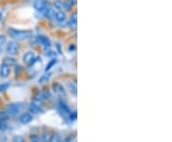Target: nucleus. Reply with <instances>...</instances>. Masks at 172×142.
I'll use <instances>...</instances> for the list:
<instances>
[{"mask_svg": "<svg viewBox=\"0 0 172 142\" xmlns=\"http://www.w3.org/2000/svg\"><path fill=\"white\" fill-rule=\"evenodd\" d=\"M9 34L13 38L17 39V40L25 39V38H28L30 36L33 35V33L31 31H20V30L13 29V28L9 29Z\"/></svg>", "mask_w": 172, "mask_h": 142, "instance_id": "f257e3e1", "label": "nucleus"}, {"mask_svg": "<svg viewBox=\"0 0 172 142\" xmlns=\"http://www.w3.org/2000/svg\"><path fill=\"white\" fill-rule=\"evenodd\" d=\"M23 108V103L21 102H18V103H12V104H9L6 106V112L9 117H14V115L17 114L21 109Z\"/></svg>", "mask_w": 172, "mask_h": 142, "instance_id": "f03ea898", "label": "nucleus"}, {"mask_svg": "<svg viewBox=\"0 0 172 142\" xmlns=\"http://www.w3.org/2000/svg\"><path fill=\"white\" fill-rule=\"evenodd\" d=\"M50 4L48 1H46V0H35L34 1V8L38 10L39 13H44L46 12V10L50 8Z\"/></svg>", "mask_w": 172, "mask_h": 142, "instance_id": "7ed1b4c3", "label": "nucleus"}, {"mask_svg": "<svg viewBox=\"0 0 172 142\" xmlns=\"http://www.w3.org/2000/svg\"><path fill=\"white\" fill-rule=\"evenodd\" d=\"M38 57L35 55L34 52H27L23 55V61L29 66H32L33 64H35V61H38Z\"/></svg>", "mask_w": 172, "mask_h": 142, "instance_id": "20e7f679", "label": "nucleus"}, {"mask_svg": "<svg viewBox=\"0 0 172 142\" xmlns=\"http://www.w3.org/2000/svg\"><path fill=\"white\" fill-rule=\"evenodd\" d=\"M18 50H19V46L15 41H10L7 43L6 51L9 55H17L18 52Z\"/></svg>", "mask_w": 172, "mask_h": 142, "instance_id": "39448f33", "label": "nucleus"}, {"mask_svg": "<svg viewBox=\"0 0 172 142\" xmlns=\"http://www.w3.org/2000/svg\"><path fill=\"white\" fill-rule=\"evenodd\" d=\"M59 112L63 114V115H69L71 114L70 112V109L69 107L67 106V105L65 104V102H63L62 100H59Z\"/></svg>", "mask_w": 172, "mask_h": 142, "instance_id": "423d86ee", "label": "nucleus"}, {"mask_svg": "<svg viewBox=\"0 0 172 142\" xmlns=\"http://www.w3.org/2000/svg\"><path fill=\"white\" fill-rule=\"evenodd\" d=\"M32 120H33V115L30 113H24L23 114L20 115V117H19V121L22 124H27L32 121Z\"/></svg>", "mask_w": 172, "mask_h": 142, "instance_id": "0eeeda50", "label": "nucleus"}, {"mask_svg": "<svg viewBox=\"0 0 172 142\" xmlns=\"http://www.w3.org/2000/svg\"><path fill=\"white\" fill-rule=\"evenodd\" d=\"M36 40H38V43H40L41 45H43L45 47H50L51 46L50 39L47 37V36H45V35H38Z\"/></svg>", "mask_w": 172, "mask_h": 142, "instance_id": "6e6552de", "label": "nucleus"}, {"mask_svg": "<svg viewBox=\"0 0 172 142\" xmlns=\"http://www.w3.org/2000/svg\"><path fill=\"white\" fill-rule=\"evenodd\" d=\"M49 96H50L49 92H47V91H44V92H40V93H38V94H36V96H35V99L36 101L41 102V101L45 100V99L49 98Z\"/></svg>", "mask_w": 172, "mask_h": 142, "instance_id": "1a4fd4ad", "label": "nucleus"}, {"mask_svg": "<svg viewBox=\"0 0 172 142\" xmlns=\"http://www.w3.org/2000/svg\"><path fill=\"white\" fill-rule=\"evenodd\" d=\"M9 73H10V68L9 66H7L6 64H1V66H0V76L5 78V77H7L9 75Z\"/></svg>", "mask_w": 172, "mask_h": 142, "instance_id": "9d476101", "label": "nucleus"}, {"mask_svg": "<svg viewBox=\"0 0 172 142\" xmlns=\"http://www.w3.org/2000/svg\"><path fill=\"white\" fill-rule=\"evenodd\" d=\"M55 19L59 23H62V22H64L66 19V15L62 10H59V12H56L55 14Z\"/></svg>", "mask_w": 172, "mask_h": 142, "instance_id": "9b49d317", "label": "nucleus"}, {"mask_svg": "<svg viewBox=\"0 0 172 142\" xmlns=\"http://www.w3.org/2000/svg\"><path fill=\"white\" fill-rule=\"evenodd\" d=\"M53 88H54V91H55L57 94H60V96H65L64 89H63V87H62L59 83H54V84H53Z\"/></svg>", "mask_w": 172, "mask_h": 142, "instance_id": "f8f14e48", "label": "nucleus"}, {"mask_svg": "<svg viewBox=\"0 0 172 142\" xmlns=\"http://www.w3.org/2000/svg\"><path fill=\"white\" fill-rule=\"evenodd\" d=\"M55 14H56V13H55L54 9L52 8V7H50V8L47 9V10H46V12L44 13L45 17H46L47 19H50V20L55 19Z\"/></svg>", "mask_w": 172, "mask_h": 142, "instance_id": "ddd939ff", "label": "nucleus"}, {"mask_svg": "<svg viewBox=\"0 0 172 142\" xmlns=\"http://www.w3.org/2000/svg\"><path fill=\"white\" fill-rule=\"evenodd\" d=\"M77 24V13H74L72 14L70 20L68 21V25L71 29H76Z\"/></svg>", "mask_w": 172, "mask_h": 142, "instance_id": "4468645a", "label": "nucleus"}, {"mask_svg": "<svg viewBox=\"0 0 172 142\" xmlns=\"http://www.w3.org/2000/svg\"><path fill=\"white\" fill-rule=\"evenodd\" d=\"M29 110H30V112H32V113H34V114H38V113H40L42 110H41V108H40V106L38 104H36V103H32L29 106Z\"/></svg>", "mask_w": 172, "mask_h": 142, "instance_id": "2eb2a0df", "label": "nucleus"}, {"mask_svg": "<svg viewBox=\"0 0 172 142\" xmlns=\"http://www.w3.org/2000/svg\"><path fill=\"white\" fill-rule=\"evenodd\" d=\"M50 76H51V73H50V72H46V73H44L43 75H41V76H40L39 80H38V83H39V84H43V83L47 82V81L49 80Z\"/></svg>", "mask_w": 172, "mask_h": 142, "instance_id": "dca6fc26", "label": "nucleus"}, {"mask_svg": "<svg viewBox=\"0 0 172 142\" xmlns=\"http://www.w3.org/2000/svg\"><path fill=\"white\" fill-rule=\"evenodd\" d=\"M15 59L14 58H12V57H6V58L4 59V64H6L7 66H13L15 64Z\"/></svg>", "mask_w": 172, "mask_h": 142, "instance_id": "f3484780", "label": "nucleus"}, {"mask_svg": "<svg viewBox=\"0 0 172 142\" xmlns=\"http://www.w3.org/2000/svg\"><path fill=\"white\" fill-rule=\"evenodd\" d=\"M75 3H76V0H67L65 3H63V6L66 10H70Z\"/></svg>", "mask_w": 172, "mask_h": 142, "instance_id": "a211bd4d", "label": "nucleus"}, {"mask_svg": "<svg viewBox=\"0 0 172 142\" xmlns=\"http://www.w3.org/2000/svg\"><path fill=\"white\" fill-rule=\"evenodd\" d=\"M54 6L56 9H57L59 10H61L64 9V6H63V2L60 1V0H56L55 3H54Z\"/></svg>", "mask_w": 172, "mask_h": 142, "instance_id": "6ab92c4d", "label": "nucleus"}, {"mask_svg": "<svg viewBox=\"0 0 172 142\" xmlns=\"http://www.w3.org/2000/svg\"><path fill=\"white\" fill-rule=\"evenodd\" d=\"M49 142H60V136L59 134H53L49 139Z\"/></svg>", "mask_w": 172, "mask_h": 142, "instance_id": "aec40b11", "label": "nucleus"}, {"mask_svg": "<svg viewBox=\"0 0 172 142\" xmlns=\"http://www.w3.org/2000/svg\"><path fill=\"white\" fill-rule=\"evenodd\" d=\"M56 59H52L48 64H47L46 68H45V71L46 72H48L50 69H52V67H53L54 65H56Z\"/></svg>", "mask_w": 172, "mask_h": 142, "instance_id": "412c9836", "label": "nucleus"}, {"mask_svg": "<svg viewBox=\"0 0 172 142\" xmlns=\"http://www.w3.org/2000/svg\"><path fill=\"white\" fill-rule=\"evenodd\" d=\"M9 118V114L6 112H0V120L1 121H6Z\"/></svg>", "mask_w": 172, "mask_h": 142, "instance_id": "4be33fe9", "label": "nucleus"}, {"mask_svg": "<svg viewBox=\"0 0 172 142\" xmlns=\"http://www.w3.org/2000/svg\"><path fill=\"white\" fill-rule=\"evenodd\" d=\"M69 87H70V91L74 93V94H77V86H76V84L74 83H69L68 84Z\"/></svg>", "mask_w": 172, "mask_h": 142, "instance_id": "5701e85b", "label": "nucleus"}, {"mask_svg": "<svg viewBox=\"0 0 172 142\" xmlns=\"http://www.w3.org/2000/svg\"><path fill=\"white\" fill-rule=\"evenodd\" d=\"M13 142H25L24 138L20 135H15L13 138Z\"/></svg>", "mask_w": 172, "mask_h": 142, "instance_id": "b1692460", "label": "nucleus"}, {"mask_svg": "<svg viewBox=\"0 0 172 142\" xmlns=\"http://www.w3.org/2000/svg\"><path fill=\"white\" fill-rule=\"evenodd\" d=\"M7 129H8V125H7L6 121H1V120H0V130L6 131Z\"/></svg>", "mask_w": 172, "mask_h": 142, "instance_id": "393cba45", "label": "nucleus"}, {"mask_svg": "<svg viewBox=\"0 0 172 142\" xmlns=\"http://www.w3.org/2000/svg\"><path fill=\"white\" fill-rule=\"evenodd\" d=\"M9 85H10L9 83H3V84H1V85H0V92L6 91L7 89L9 88Z\"/></svg>", "mask_w": 172, "mask_h": 142, "instance_id": "a878e982", "label": "nucleus"}, {"mask_svg": "<svg viewBox=\"0 0 172 142\" xmlns=\"http://www.w3.org/2000/svg\"><path fill=\"white\" fill-rule=\"evenodd\" d=\"M49 139H50V138H49L48 134H47L46 132H44L43 135H42V141L43 142H49Z\"/></svg>", "mask_w": 172, "mask_h": 142, "instance_id": "bb28decb", "label": "nucleus"}, {"mask_svg": "<svg viewBox=\"0 0 172 142\" xmlns=\"http://www.w3.org/2000/svg\"><path fill=\"white\" fill-rule=\"evenodd\" d=\"M30 142H39V139H38V136L35 135H33L31 136V140Z\"/></svg>", "mask_w": 172, "mask_h": 142, "instance_id": "cd10ccee", "label": "nucleus"}, {"mask_svg": "<svg viewBox=\"0 0 172 142\" xmlns=\"http://www.w3.org/2000/svg\"><path fill=\"white\" fill-rule=\"evenodd\" d=\"M6 42V36L3 34H0V46L3 45Z\"/></svg>", "mask_w": 172, "mask_h": 142, "instance_id": "c85d7f7f", "label": "nucleus"}, {"mask_svg": "<svg viewBox=\"0 0 172 142\" xmlns=\"http://www.w3.org/2000/svg\"><path fill=\"white\" fill-rule=\"evenodd\" d=\"M69 118H70V120H75L77 118V114L76 113H71L69 114Z\"/></svg>", "mask_w": 172, "mask_h": 142, "instance_id": "c756f323", "label": "nucleus"}, {"mask_svg": "<svg viewBox=\"0 0 172 142\" xmlns=\"http://www.w3.org/2000/svg\"><path fill=\"white\" fill-rule=\"evenodd\" d=\"M45 55H49V56H53V55H55V52H53L51 50H47V51L45 52Z\"/></svg>", "mask_w": 172, "mask_h": 142, "instance_id": "7c9ffc66", "label": "nucleus"}, {"mask_svg": "<svg viewBox=\"0 0 172 142\" xmlns=\"http://www.w3.org/2000/svg\"><path fill=\"white\" fill-rule=\"evenodd\" d=\"M21 69H22V68L20 67V65H17V66H15V72L18 73L20 71H21Z\"/></svg>", "mask_w": 172, "mask_h": 142, "instance_id": "2f4dec72", "label": "nucleus"}, {"mask_svg": "<svg viewBox=\"0 0 172 142\" xmlns=\"http://www.w3.org/2000/svg\"><path fill=\"white\" fill-rule=\"evenodd\" d=\"M1 18H2V13L0 12V19H1Z\"/></svg>", "mask_w": 172, "mask_h": 142, "instance_id": "473e14b6", "label": "nucleus"}, {"mask_svg": "<svg viewBox=\"0 0 172 142\" xmlns=\"http://www.w3.org/2000/svg\"><path fill=\"white\" fill-rule=\"evenodd\" d=\"M0 54H1V49H0Z\"/></svg>", "mask_w": 172, "mask_h": 142, "instance_id": "72a5a7b5", "label": "nucleus"}]
</instances>
